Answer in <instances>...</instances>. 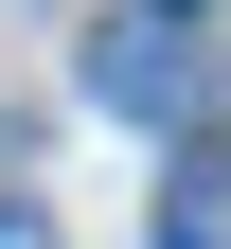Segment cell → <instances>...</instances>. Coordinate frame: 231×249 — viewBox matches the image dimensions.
Instances as JSON below:
<instances>
[{
    "label": "cell",
    "instance_id": "6da1fadb",
    "mask_svg": "<svg viewBox=\"0 0 231 249\" xmlns=\"http://www.w3.org/2000/svg\"><path fill=\"white\" fill-rule=\"evenodd\" d=\"M89 89H107V107H124V124H178V107H195V89H213V53H195V36H178V18H160V0H124L107 36H89Z\"/></svg>",
    "mask_w": 231,
    "mask_h": 249
},
{
    "label": "cell",
    "instance_id": "7a4b0ae2",
    "mask_svg": "<svg viewBox=\"0 0 231 249\" xmlns=\"http://www.w3.org/2000/svg\"><path fill=\"white\" fill-rule=\"evenodd\" d=\"M0 249H53V213H36V196H0Z\"/></svg>",
    "mask_w": 231,
    "mask_h": 249
},
{
    "label": "cell",
    "instance_id": "3957f363",
    "mask_svg": "<svg viewBox=\"0 0 231 249\" xmlns=\"http://www.w3.org/2000/svg\"><path fill=\"white\" fill-rule=\"evenodd\" d=\"M160 18H213V0H160Z\"/></svg>",
    "mask_w": 231,
    "mask_h": 249
}]
</instances>
